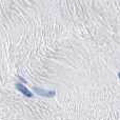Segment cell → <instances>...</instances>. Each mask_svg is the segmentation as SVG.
<instances>
[{
  "label": "cell",
  "instance_id": "1",
  "mask_svg": "<svg viewBox=\"0 0 120 120\" xmlns=\"http://www.w3.org/2000/svg\"><path fill=\"white\" fill-rule=\"evenodd\" d=\"M33 91H35V93L37 94V95H40V96H42V97H46V98H53L56 95L55 91H46V90H43V89H41V87L34 86Z\"/></svg>",
  "mask_w": 120,
  "mask_h": 120
},
{
  "label": "cell",
  "instance_id": "2",
  "mask_svg": "<svg viewBox=\"0 0 120 120\" xmlns=\"http://www.w3.org/2000/svg\"><path fill=\"white\" fill-rule=\"evenodd\" d=\"M15 86H16V89L18 90L19 92H20L21 94H23V95L24 96H26V97H29V98H32L33 97V93H32L31 91H30L29 89H27L26 86H24V85L22 84V83H16V85H15Z\"/></svg>",
  "mask_w": 120,
  "mask_h": 120
},
{
  "label": "cell",
  "instance_id": "3",
  "mask_svg": "<svg viewBox=\"0 0 120 120\" xmlns=\"http://www.w3.org/2000/svg\"><path fill=\"white\" fill-rule=\"evenodd\" d=\"M17 77H18V79H19V80H20L22 83H26V80H25L23 77H21V76H17Z\"/></svg>",
  "mask_w": 120,
  "mask_h": 120
},
{
  "label": "cell",
  "instance_id": "4",
  "mask_svg": "<svg viewBox=\"0 0 120 120\" xmlns=\"http://www.w3.org/2000/svg\"><path fill=\"white\" fill-rule=\"evenodd\" d=\"M118 77H119V78H120V72L118 73Z\"/></svg>",
  "mask_w": 120,
  "mask_h": 120
}]
</instances>
